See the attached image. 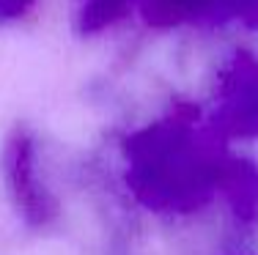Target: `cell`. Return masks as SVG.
<instances>
[]
</instances>
